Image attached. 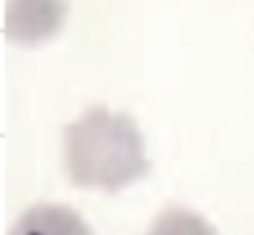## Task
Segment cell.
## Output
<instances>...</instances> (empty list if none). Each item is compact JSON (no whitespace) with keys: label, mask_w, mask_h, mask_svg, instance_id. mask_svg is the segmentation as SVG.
<instances>
[{"label":"cell","mask_w":254,"mask_h":235,"mask_svg":"<svg viewBox=\"0 0 254 235\" xmlns=\"http://www.w3.org/2000/svg\"><path fill=\"white\" fill-rule=\"evenodd\" d=\"M63 144L68 177L81 187L114 191L142 177L150 166L133 118L104 105L65 124Z\"/></svg>","instance_id":"cell-1"},{"label":"cell","mask_w":254,"mask_h":235,"mask_svg":"<svg viewBox=\"0 0 254 235\" xmlns=\"http://www.w3.org/2000/svg\"><path fill=\"white\" fill-rule=\"evenodd\" d=\"M67 12V0H6L5 39L23 47L45 43L61 31Z\"/></svg>","instance_id":"cell-2"},{"label":"cell","mask_w":254,"mask_h":235,"mask_svg":"<svg viewBox=\"0 0 254 235\" xmlns=\"http://www.w3.org/2000/svg\"><path fill=\"white\" fill-rule=\"evenodd\" d=\"M9 235H91L83 219L68 207L41 204L28 209L12 226Z\"/></svg>","instance_id":"cell-3"},{"label":"cell","mask_w":254,"mask_h":235,"mask_svg":"<svg viewBox=\"0 0 254 235\" xmlns=\"http://www.w3.org/2000/svg\"><path fill=\"white\" fill-rule=\"evenodd\" d=\"M147 235H218L199 214L182 207L162 212L153 222Z\"/></svg>","instance_id":"cell-4"}]
</instances>
